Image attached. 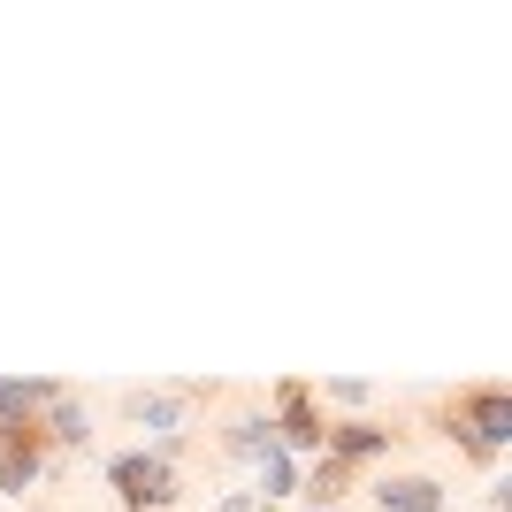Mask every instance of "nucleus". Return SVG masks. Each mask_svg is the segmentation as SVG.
Segmentation results:
<instances>
[{
  "instance_id": "f8f14e48",
  "label": "nucleus",
  "mask_w": 512,
  "mask_h": 512,
  "mask_svg": "<svg viewBox=\"0 0 512 512\" xmlns=\"http://www.w3.org/2000/svg\"><path fill=\"white\" fill-rule=\"evenodd\" d=\"M314 398H321V413H329V406H344V413H360V406H375V390H367V383H352V375H337V383H321Z\"/></svg>"
},
{
  "instance_id": "1a4fd4ad",
  "label": "nucleus",
  "mask_w": 512,
  "mask_h": 512,
  "mask_svg": "<svg viewBox=\"0 0 512 512\" xmlns=\"http://www.w3.org/2000/svg\"><path fill=\"white\" fill-rule=\"evenodd\" d=\"M352 490H360V474L337 467V459H306V467H299V497H306L314 512H337Z\"/></svg>"
},
{
  "instance_id": "6e6552de",
  "label": "nucleus",
  "mask_w": 512,
  "mask_h": 512,
  "mask_svg": "<svg viewBox=\"0 0 512 512\" xmlns=\"http://www.w3.org/2000/svg\"><path fill=\"white\" fill-rule=\"evenodd\" d=\"M375 512H444V482L436 474H383L375 482Z\"/></svg>"
},
{
  "instance_id": "ddd939ff",
  "label": "nucleus",
  "mask_w": 512,
  "mask_h": 512,
  "mask_svg": "<svg viewBox=\"0 0 512 512\" xmlns=\"http://www.w3.org/2000/svg\"><path fill=\"white\" fill-rule=\"evenodd\" d=\"M214 512H260V497H253V490H230V497H222Z\"/></svg>"
},
{
  "instance_id": "423d86ee",
  "label": "nucleus",
  "mask_w": 512,
  "mask_h": 512,
  "mask_svg": "<svg viewBox=\"0 0 512 512\" xmlns=\"http://www.w3.org/2000/svg\"><path fill=\"white\" fill-rule=\"evenodd\" d=\"M398 451V428L375 421V413H352V421H329V436H321V459H337V467H375V459H390Z\"/></svg>"
},
{
  "instance_id": "39448f33",
  "label": "nucleus",
  "mask_w": 512,
  "mask_h": 512,
  "mask_svg": "<svg viewBox=\"0 0 512 512\" xmlns=\"http://www.w3.org/2000/svg\"><path fill=\"white\" fill-rule=\"evenodd\" d=\"M46 467H54V444H46V428H39V421H0V490H8V497L39 490Z\"/></svg>"
},
{
  "instance_id": "f257e3e1",
  "label": "nucleus",
  "mask_w": 512,
  "mask_h": 512,
  "mask_svg": "<svg viewBox=\"0 0 512 512\" xmlns=\"http://www.w3.org/2000/svg\"><path fill=\"white\" fill-rule=\"evenodd\" d=\"M444 436L467 451L474 467H497V451L512 444V390H505V383H467V390H451Z\"/></svg>"
},
{
  "instance_id": "f03ea898",
  "label": "nucleus",
  "mask_w": 512,
  "mask_h": 512,
  "mask_svg": "<svg viewBox=\"0 0 512 512\" xmlns=\"http://www.w3.org/2000/svg\"><path fill=\"white\" fill-rule=\"evenodd\" d=\"M107 490H115V505L123 512H169L176 497H184V482H176V459L153 444H130L107 459Z\"/></svg>"
},
{
  "instance_id": "9d476101",
  "label": "nucleus",
  "mask_w": 512,
  "mask_h": 512,
  "mask_svg": "<svg viewBox=\"0 0 512 512\" xmlns=\"http://www.w3.org/2000/svg\"><path fill=\"white\" fill-rule=\"evenodd\" d=\"M39 428H46V444H54V451H85L92 444V413H85L77 390H62V398L39 413Z\"/></svg>"
},
{
  "instance_id": "20e7f679",
  "label": "nucleus",
  "mask_w": 512,
  "mask_h": 512,
  "mask_svg": "<svg viewBox=\"0 0 512 512\" xmlns=\"http://www.w3.org/2000/svg\"><path fill=\"white\" fill-rule=\"evenodd\" d=\"M268 421H276V451H291V459H321V436H329V413H321L314 383H299V375H283V383L268 390Z\"/></svg>"
},
{
  "instance_id": "0eeeda50",
  "label": "nucleus",
  "mask_w": 512,
  "mask_h": 512,
  "mask_svg": "<svg viewBox=\"0 0 512 512\" xmlns=\"http://www.w3.org/2000/svg\"><path fill=\"white\" fill-rule=\"evenodd\" d=\"M222 451H230V459H245V467H260V459L276 451V421H268V406L230 413V421H222Z\"/></svg>"
},
{
  "instance_id": "7ed1b4c3",
  "label": "nucleus",
  "mask_w": 512,
  "mask_h": 512,
  "mask_svg": "<svg viewBox=\"0 0 512 512\" xmlns=\"http://www.w3.org/2000/svg\"><path fill=\"white\" fill-rule=\"evenodd\" d=\"M199 398H207L199 383H176V390H130V398H123V421L138 428L153 451H169V459H176V451H184V428H192V406H199Z\"/></svg>"
},
{
  "instance_id": "9b49d317",
  "label": "nucleus",
  "mask_w": 512,
  "mask_h": 512,
  "mask_svg": "<svg viewBox=\"0 0 512 512\" xmlns=\"http://www.w3.org/2000/svg\"><path fill=\"white\" fill-rule=\"evenodd\" d=\"M260 505H283V497H299V459H291V451H268V459H260Z\"/></svg>"
}]
</instances>
